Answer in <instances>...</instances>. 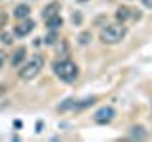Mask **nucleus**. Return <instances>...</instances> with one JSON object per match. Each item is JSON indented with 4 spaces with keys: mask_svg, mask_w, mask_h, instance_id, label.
Here are the masks:
<instances>
[{
    "mask_svg": "<svg viewBox=\"0 0 152 142\" xmlns=\"http://www.w3.org/2000/svg\"><path fill=\"white\" fill-rule=\"evenodd\" d=\"M53 72L55 76L61 80V82H74L76 78H78V66H76V63H72L70 59H59L53 63Z\"/></svg>",
    "mask_w": 152,
    "mask_h": 142,
    "instance_id": "nucleus-1",
    "label": "nucleus"
},
{
    "mask_svg": "<svg viewBox=\"0 0 152 142\" xmlns=\"http://www.w3.org/2000/svg\"><path fill=\"white\" fill-rule=\"evenodd\" d=\"M126 34H127V28H126L124 23H112V25L103 27V30H101V42H103V44H108V46L120 44L124 38H126Z\"/></svg>",
    "mask_w": 152,
    "mask_h": 142,
    "instance_id": "nucleus-2",
    "label": "nucleus"
},
{
    "mask_svg": "<svg viewBox=\"0 0 152 142\" xmlns=\"http://www.w3.org/2000/svg\"><path fill=\"white\" fill-rule=\"evenodd\" d=\"M42 68H44V57H42V55H32L31 59L21 66V70H19V78L25 80V82H31V80H34L36 76L40 74Z\"/></svg>",
    "mask_w": 152,
    "mask_h": 142,
    "instance_id": "nucleus-3",
    "label": "nucleus"
},
{
    "mask_svg": "<svg viewBox=\"0 0 152 142\" xmlns=\"http://www.w3.org/2000/svg\"><path fill=\"white\" fill-rule=\"evenodd\" d=\"M114 116H116V110H114L112 106H103L95 112L93 120H95V123H99V125H104V123H110L114 120Z\"/></svg>",
    "mask_w": 152,
    "mask_h": 142,
    "instance_id": "nucleus-4",
    "label": "nucleus"
},
{
    "mask_svg": "<svg viewBox=\"0 0 152 142\" xmlns=\"http://www.w3.org/2000/svg\"><path fill=\"white\" fill-rule=\"evenodd\" d=\"M32 28H34V21H32V19H23L21 23H17V25H15V28H13V34L19 36V38H23V36L31 34Z\"/></svg>",
    "mask_w": 152,
    "mask_h": 142,
    "instance_id": "nucleus-5",
    "label": "nucleus"
},
{
    "mask_svg": "<svg viewBox=\"0 0 152 142\" xmlns=\"http://www.w3.org/2000/svg\"><path fill=\"white\" fill-rule=\"evenodd\" d=\"M127 17L139 19V17H141V13H135V12H131V8H127V6H120V8H118V12H116V19H118L120 23H124Z\"/></svg>",
    "mask_w": 152,
    "mask_h": 142,
    "instance_id": "nucleus-6",
    "label": "nucleus"
},
{
    "mask_svg": "<svg viewBox=\"0 0 152 142\" xmlns=\"http://www.w3.org/2000/svg\"><path fill=\"white\" fill-rule=\"evenodd\" d=\"M59 9H61V4H59V2H50V4L44 8V12H42V17L48 21V19L59 15Z\"/></svg>",
    "mask_w": 152,
    "mask_h": 142,
    "instance_id": "nucleus-7",
    "label": "nucleus"
},
{
    "mask_svg": "<svg viewBox=\"0 0 152 142\" xmlns=\"http://www.w3.org/2000/svg\"><path fill=\"white\" fill-rule=\"evenodd\" d=\"M25 55H27V49H25V47H23V46L17 47V49L12 53V59H10V63H12L13 66H19L23 61H25Z\"/></svg>",
    "mask_w": 152,
    "mask_h": 142,
    "instance_id": "nucleus-8",
    "label": "nucleus"
},
{
    "mask_svg": "<svg viewBox=\"0 0 152 142\" xmlns=\"http://www.w3.org/2000/svg\"><path fill=\"white\" fill-rule=\"evenodd\" d=\"M13 15H15L17 19H27L28 15H31V8H28L27 4H19V6L13 8Z\"/></svg>",
    "mask_w": 152,
    "mask_h": 142,
    "instance_id": "nucleus-9",
    "label": "nucleus"
},
{
    "mask_svg": "<svg viewBox=\"0 0 152 142\" xmlns=\"http://www.w3.org/2000/svg\"><path fill=\"white\" fill-rule=\"evenodd\" d=\"M129 136H131V138H135V140H145V138H146L145 127H142V125H135V127H131Z\"/></svg>",
    "mask_w": 152,
    "mask_h": 142,
    "instance_id": "nucleus-10",
    "label": "nucleus"
},
{
    "mask_svg": "<svg viewBox=\"0 0 152 142\" xmlns=\"http://www.w3.org/2000/svg\"><path fill=\"white\" fill-rule=\"evenodd\" d=\"M46 27L50 28V30H57L59 27H63V19H61L59 15H55V17H51V19L46 21Z\"/></svg>",
    "mask_w": 152,
    "mask_h": 142,
    "instance_id": "nucleus-11",
    "label": "nucleus"
},
{
    "mask_svg": "<svg viewBox=\"0 0 152 142\" xmlns=\"http://www.w3.org/2000/svg\"><path fill=\"white\" fill-rule=\"evenodd\" d=\"M95 102V97H88V99H84V101H76V110H82V108L86 106H89V104H93Z\"/></svg>",
    "mask_w": 152,
    "mask_h": 142,
    "instance_id": "nucleus-12",
    "label": "nucleus"
},
{
    "mask_svg": "<svg viewBox=\"0 0 152 142\" xmlns=\"http://www.w3.org/2000/svg\"><path fill=\"white\" fill-rule=\"evenodd\" d=\"M55 40H57V32L55 30H50V34L46 36V44H55Z\"/></svg>",
    "mask_w": 152,
    "mask_h": 142,
    "instance_id": "nucleus-13",
    "label": "nucleus"
},
{
    "mask_svg": "<svg viewBox=\"0 0 152 142\" xmlns=\"http://www.w3.org/2000/svg\"><path fill=\"white\" fill-rule=\"evenodd\" d=\"M89 38H91V34H89V32H84V34L80 36V44H88Z\"/></svg>",
    "mask_w": 152,
    "mask_h": 142,
    "instance_id": "nucleus-14",
    "label": "nucleus"
},
{
    "mask_svg": "<svg viewBox=\"0 0 152 142\" xmlns=\"http://www.w3.org/2000/svg\"><path fill=\"white\" fill-rule=\"evenodd\" d=\"M2 42H4V44H12V34L4 32V34H2Z\"/></svg>",
    "mask_w": 152,
    "mask_h": 142,
    "instance_id": "nucleus-15",
    "label": "nucleus"
},
{
    "mask_svg": "<svg viewBox=\"0 0 152 142\" xmlns=\"http://www.w3.org/2000/svg\"><path fill=\"white\" fill-rule=\"evenodd\" d=\"M142 4H145L146 8H152V0H142Z\"/></svg>",
    "mask_w": 152,
    "mask_h": 142,
    "instance_id": "nucleus-16",
    "label": "nucleus"
},
{
    "mask_svg": "<svg viewBox=\"0 0 152 142\" xmlns=\"http://www.w3.org/2000/svg\"><path fill=\"white\" fill-rule=\"evenodd\" d=\"M2 64H4V55L0 53V68H2Z\"/></svg>",
    "mask_w": 152,
    "mask_h": 142,
    "instance_id": "nucleus-17",
    "label": "nucleus"
},
{
    "mask_svg": "<svg viewBox=\"0 0 152 142\" xmlns=\"http://www.w3.org/2000/svg\"><path fill=\"white\" fill-rule=\"evenodd\" d=\"M4 19H6V17H4V15H0V25H2V23H4Z\"/></svg>",
    "mask_w": 152,
    "mask_h": 142,
    "instance_id": "nucleus-18",
    "label": "nucleus"
},
{
    "mask_svg": "<svg viewBox=\"0 0 152 142\" xmlns=\"http://www.w3.org/2000/svg\"><path fill=\"white\" fill-rule=\"evenodd\" d=\"M78 2H86V0H78Z\"/></svg>",
    "mask_w": 152,
    "mask_h": 142,
    "instance_id": "nucleus-19",
    "label": "nucleus"
}]
</instances>
